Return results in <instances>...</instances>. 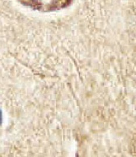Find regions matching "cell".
<instances>
[{
    "label": "cell",
    "instance_id": "cell-1",
    "mask_svg": "<svg viewBox=\"0 0 136 157\" xmlns=\"http://www.w3.org/2000/svg\"><path fill=\"white\" fill-rule=\"evenodd\" d=\"M25 4L42 11H53L67 7L71 0H21Z\"/></svg>",
    "mask_w": 136,
    "mask_h": 157
}]
</instances>
